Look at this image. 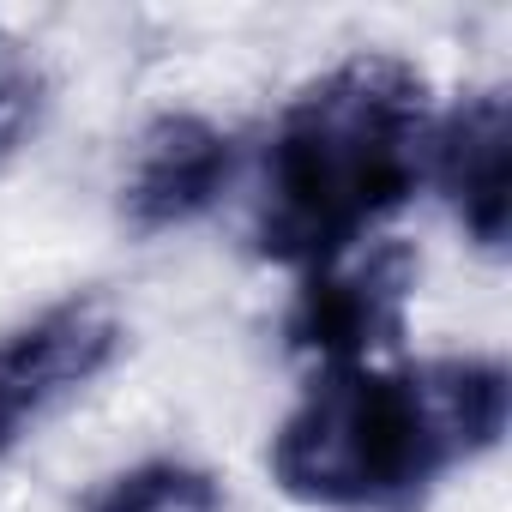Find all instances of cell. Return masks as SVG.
Returning a JSON list of instances; mask_svg holds the SVG:
<instances>
[{
    "instance_id": "1",
    "label": "cell",
    "mask_w": 512,
    "mask_h": 512,
    "mask_svg": "<svg viewBox=\"0 0 512 512\" xmlns=\"http://www.w3.org/2000/svg\"><path fill=\"white\" fill-rule=\"evenodd\" d=\"M506 404V368L482 356L332 368L272 434V470L296 500L392 512L452 464L488 452L506 434Z\"/></svg>"
},
{
    "instance_id": "2",
    "label": "cell",
    "mask_w": 512,
    "mask_h": 512,
    "mask_svg": "<svg viewBox=\"0 0 512 512\" xmlns=\"http://www.w3.org/2000/svg\"><path fill=\"white\" fill-rule=\"evenodd\" d=\"M428 79L398 55H356L314 79L278 121L253 241L272 260L320 266L404 205L428 169Z\"/></svg>"
},
{
    "instance_id": "3",
    "label": "cell",
    "mask_w": 512,
    "mask_h": 512,
    "mask_svg": "<svg viewBox=\"0 0 512 512\" xmlns=\"http://www.w3.org/2000/svg\"><path fill=\"white\" fill-rule=\"evenodd\" d=\"M416 290V253L404 241H350L344 253L308 266V284L284 320L296 356L332 368H374L404 338V308Z\"/></svg>"
},
{
    "instance_id": "4",
    "label": "cell",
    "mask_w": 512,
    "mask_h": 512,
    "mask_svg": "<svg viewBox=\"0 0 512 512\" xmlns=\"http://www.w3.org/2000/svg\"><path fill=\"white\" fill-rule=\"evenodd\" d=\"M121 350V314L109 296H73L0 344V452H13L37 416L73 398Z\"/></svg>"
},
{
    "instance_id": "5",
    "label": "cell",
    "mask_w": 512,
    "mask_h": 512,
    "mask_svg": "<svg viewBox=\"0 0 512 512\" xmlns=\"http://www.w3.org/2000/svg\"><path fill=\"white\" fill-rule=\"evenodd\" d=\"M235 175V139L199 115H163L139 133L133 163H127V187L121 205L133 217V229H175L193 223L199 211L217 205V193Z\"/></svg>"
},
{
    "instance_id": "6",
    "label": "cell",
    "mask_w": 512,
    "mask_h": 512,
    "mask_svg": "<svg viewBox=\"0 0 512 512\" xmlns=\"http://www.w3.org/2000/svg\"><path fill=\"white\" fill-rule=\"evenodd\" d=\"M428 169L452 199L458 223L482 247H506L512 217V115L500 91H476L428 133Z\"/></svg>"
},
{
    "instance_id": "7",
    "label": "cell",
    "mask_w": 512,
    "mask_h": 512,
    "mask_svg": "<svg viewBox=\"0 0 512 512\" xmlns=\"http://www.w3.org/2000/svg\"><path fill=\"white\" fill-rule=\"evenodd\" d=\"M91 512H223V488H217V476L199 470V464L151 458V464L121 470V476L91 500Z\"/></svg>"
},
{
    "instance_id": "8",
    "label": "cell",
    "mask_w": 512,
    "mask_h": 512,
    "mask_svg": "<svg viewBox=\"0 0 512 512\" xmlns=\"http://www.w3.org/2000/svg\"><path fill=\"white\" fill-rule=\"evenodd\" d=\"M37 109H43L37 73L19 67V61H0V163L25 145V133L37 127Z\"/></svg>"
}]
</instances>
